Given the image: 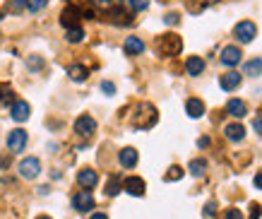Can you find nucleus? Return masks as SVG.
Masks as SVG:
<instances>
[{
    "label": "nucleus",
    "mask_w": 262,
    "mask_h": 219,
    "mask_svg": "<svg viewBox=\"0 0 262 219\" xmlns=\"http://www.w3.org/2000/svg\"><path fill=\"white\" fill-rule=\"evenodd\" d=\"M156 109L151 106V104H140L137 106V113H135V118H132V123H135V128H151L154 123H156Z\"/></svg>",
    "instance_id": "1"
},
{
    "label": "nucleus",
    "mask_w": 262,
    "mask_h": 219,
    "mask_svg": "<svg viewBox=\"0 0 262 219\" xmlns=\"http://www.w3.org/2000/svg\"><path fill=\"white\" fill-rule=\"evenodd\" d=\"M156 48H159L161 55H178L181 48H183V39L178 37V34H164V37H159V41H156Z\"/></svg>",
    "instance_id": "2"
},
{
    "label": "nucleus",
    "mask_w": 262,
    "mask_h": 219,
    "mask_svg": "<svg viewBox=\"0 0 262 219\" xmlns=\"http://www.w3.org/2000/svg\"><path fill=\"white\" fill-rule=\"evenodd\" d=\"M38 174H41V162H38L37 157H27V159H22L19 162V176L22 178H37Z\"/></svg>",
    "instance_id": "3"
},
{
    "label": "nucleus",
    "mask_w": 262,
    "mask_h": 219,
    "mask_svg": "<svg viewBox=\"0 0 262 219\" xmlns=\"http://www.w3.org/2000/svg\"><path fill=\"white\" fill-rule=\"evenodd\" d=\"M233 34H236V39H238L241 44H250V41L255 39V34H258V27L245 19V22H238V24H236Z\"/></svg>",
    "instance_id": "4"
},
{
    "label": "nucleus",
    "mask_w": 262,
    "mask_h": 219,
    "mask_svg": "<svg viewBox=\"0 0 262 219\" xmlns=\"http://www.w3.org/2000/svg\"><path fill=\"white\" fill-rule=\"evenodd\" d=\"M75 132L89 140L94 132H96V121H94L92 116H87V113H84V116H79V118L75 121Z\"/></svg>",
    "instance_id": "5"
},
{
    "label": "nucleus",
    "mask_w": 262,
    "mask_h": 219,
    "mask_svg": "<svg viewBox=\"0 0 262 219\" xmlns=\"http://www.w3.org/2000/svg\"><path fill=\"white\" fill-rule=\"evenodd\" d=\"M79 17H82V10L75 7V5H68V7L63 10V15H60V24H63L65 29L79 27Z\"/></svg>",
    "instance_id": "6"
},
{
    "label": "nucleus",
    "mask_w": 262,
    "mask_h": 219,
    "mask_svg": "<svg viewBox=\"0 0 262 219\" xmlns=\"http://www.w3.org/2000/svg\"><path fill=\"white\" fill-rule=\"evenodd\" d=\"M7 147H10V152H22V149L27 147V130H22V128L10 130V135H7Z\"/></svg>",
    "instance_id": "7"
},
{
    "label": "nucleus",
    "mask_w": 262,
    "mask_h": 219,
    "mask_svg": "<svg viewBox=\"0 0 262 219\" xmlns=\"http://www.w3.org/2000/svg\"><path fill=\"white\" fill-rule=\"evenodd\" d=\"M94 195L89 193V190H79L75 198H73V207H75L77 212H89V210H94Z\"/></svg>",
    "instance_id": "8"
},
{
    "label": "nucleus",
    "mask_w": 262,
    "mask_h": 219,
    "mask_svg": "<svg viewBox=\"0 0 262 219\" xmlns=\"http://www.w3.org/2000/svg\"><path fill=\"white\" fill-rule=\"evenodd\" d=\"M123 190L130 193V195H135V198H142L145 190H147V183L142 181V178H137V176H130V178L123 181Z\"/></svg>",
    "instance_id": "9"
},
{
    "label": "nucleus",
    "mask_w": 262,
    "mask_h": 219,
    "mask_svg": "<svg viewBox=\"0 0 262 219\" xmlns=\"http://www.w3.org/2000/svg\"><path fill=\"white\" fill-rule=\"evenodd\" d=\"M222 63L224 65H228V68H233V65H238L241 63V58H243V53H241V48L238 46H226V48H222Z\"/></svg>",
    "instance_id": "10"
},
{
    "label": "nucleus",
    "mask_w": 262,
    "mask_h": 219,
    "mask_svg": "<svg viewBox=\"0 0 262 219\" xmlns=\"http://www.w3.org/2000/svg\"><path fill=\"white\" fill-rule=\"evenodd\" d=\"M77 183L89 190V188H94V185L99 183V174H96L94 169H82V171H77Z\"/></svg>",
    "instance_id": "11"
},
{
    "label": "nucleus",
    "mask_w": 262,
    "mask_h": 219,
    "mask_svg": "<svg viewBox=\"0 0 262 219\" xmlns=\"http://www.w3.org/2000/svg\"><path fill=\"white\" fill-rule=\"evenodd\" d=\"M186 73L190 77H197V75L205 73V60L200 58V55H190L186 60Z\"/></svg>",
    "instance_id": "12"
},
{
    "label": "nucleus",
    "mask_w": 262,
    "mask_h": 219,
    "mask_svg": "<svg viewBox=\"0 0 262 219\" xmlns=\"http://www.w3.org/2000/svg\"><path fill=\"white\" fill-rule=\"evenodd\" d=\"M29 113H32V109H29V104H27V101H15V104H12V109H10V116H12L17 123H24V121L29 118Z\"/></svg>",
    "instance_id": "13"
},
{
    "label": "nucleus",
    "mask_w": 262,
    "mask_h": 219,
    "mask_svg": "<svg viewBox=\"0 0 262 219\" xmlns=\"http://www.w3.org/2000/svg\"><path fill=\"white\" fill-rule=\"evenodd\" d=\"M118 162H120V166H125V169H132V166L137 164V149H135V147H125V149H120Z\"/></svg>",
    "instance_id": "14"
},
{
    "label": "nucleus",
    "mask_w": 262,
    "mask_h": 219,
    "mask_svg": "<svg viewBox=\"0 0 262 219\" xmlns=\"http://www.w3.org/2000/svg\"><path fill=\"white\" fill-rule=\"evenodd\" d=\"M219 85H222V89L226 91H233L238 85H241V73H236V70H231V73L222 75V80H219Z\"/></svg>",
    "instance_id": "15"
},
{
    "label": "nucleus",
    "mask_w": 262,
    "mask_h": 219,
    "mask_svg": "<svg viewBox=\"0 0 262 219\" xmlns=\"http://www.w3.org/2000/svg\"><path fill=\"white\" fill-rule=\"evenodd\" d=\"M224 135H226V140H231V142H241L245 137V128L241 123H228L224 128Z\"/></svg>",
    "instance_id": "16"
},
{
    "label": "nucleus",
    "mask_w": 262,
    "mask_h": 219,
    "mask_svg": "<svg viewBox=\"0 0 262 219\" xmlns=\"http://www.w3.org/2000/svg\"><path fill=\"white\" fill-rule=\"evenodd\" d=\"M125 53L128 55H140V53H145V41L140 37H128L125 39Z\"/></svg>",
    "instance_id": "17"
},
{
    "label": "nucleus",
    "mask_w": 262,
    "mask_h": 219,
    "mask_svg": "<svg viewBox=\"0 0 262 219\" xmlns=\"http://www.w3.org/2000/svg\"><path fill=\"white\" fill-rule=\"evenodd\" d=\"M226 113L233 116V118H243L245 113H248V106H245V101H241V99H231L226 104Z\"/></svg>",
    "instance_id": "18"
},
{
    "label": "nucleus",
    "mask_w": 262,
    "mask_h": 219,
    "mask_svg": "<svg viewBox=\"0 0 262 219\" xmlns=\"http://www.w3.org/2000/svg\"><path fill=\"white\" fill-rule=\"evenodd\" d=\"M186 111H187V116H190V118H200V116L205 113V104H202V99H187Z\"/></svg>",
    "instance_id": "19"
},
{
    "label": "nucleus",
    "mask_w": 262,
    "mask_h": 219,
    "mask_svg": "<svg viewBox=\"0 0 262 219\" xmlns=\"http://www.w3.org/2000/svg\"><path fill=\"white\" fill-rule=\"evenodd\" d=\"M68 75H70V80H75V82H84V80L89 77L84 65H70V68H68Z\"/></svg>",
    "instance_id": "20"
},
{
    "label": "nucleus",
    "mask_w": 262,
    "mask_h": 219,
    "mask_svg": "<svg viewBox=\"0 0 262 219\" xmlns=\"http://www.w3.org/2000/svg\"><path fill=\"white\" fill-rule=\"evenodd\" d=\"M262 73V58H253V60H248L243 65V75H260Z\"/></svg>",
    "instance_id": "21"
},
{
    "label": "nucleus",
    "mask_w": 262,
    "mask_h": 219,
    "mask_svg": "<svg viewBox=\"0 0 262 219\" xmlns=\"http://www.w3.org/2000/svg\"><path fill=\"white\" fill-rule=\"evenodd\" d=\"M120 190H123V183H120V178H118V176H111V178H109V183H106V190H104V193H106L109 198H113V195H118Z\"/></svg>",
    "instance_id": "22"
},
{
    "label": "nucleus",
    "mask_w": 262,
    "mask_h": 219,
    "mask_svg": "<svg viewBox=\"0 0 262 219\" xmlns=\"http://www.w3.org/2000/svg\"><path fill=\"white\" fill-rule=\"evenodd\" d=\"M187 169H190V174H192V176H202V174L207 171V162H205V159H192Z\"/></svg>",
    "instance_id": "23"
},
{
    "label": "nucleus",
    "mask_w": 262,
    "mask_h": 219,
    "mask_svg": "<svg viewBox=\"0 0 262 219\" xmlns=\"http://www.w3.org/2000/svg\"><path fill=\"white\" fill-rule=\"evenodd\" d=\"M65 39H68V44H79V41L84 39V32H82V27H73V29H68Z\"/></svg>",
    "instance_id": "24"
},
{
    "label": "nucleus",
    "mask_w": 262,
    "mask_h": 219,
    "mask_svg": "<svg viewBox=\"0 0 262 219\" xmlns=\"http://www.w3.org/2000/svg\"><path fill=\"white\" fill-rule=\"evenodd\" d=\"M12 99H15V94H12V89H10V87H2V89H0V106L10 104ZM12 104H15V101H12Z\"/></svg>",
    "instance_id": "25"
},
{
    "label": "nucleus",
    "mask_w": 262,
    "mask_h": 219,
    "mask_svg": "<svg viewBox=\"0 0 262 219\" xmlns=\"http://www.w3.org/2000/svg\"><path fill=\"white\" fill-rule=\"evenodd\" d=\"M128 5H130V10H135V12H142V10L150 7V0H128Z\"/></svg>",
    "instance_id": "26"
},
{
    "label": "nucleus",
    "mask_w": 262,
    "mask_h": 219,
    "mask_svg": "<svg viewBox=\"0 0 262 219\" xmlns=\"http://www.w3.org/2000/svg\"><path fill=\"white\" fill-rule=\"evenodd\" d=\"M46 2H48V0H27V10H29V12H38V10L46 7Z\"/></svg>",
    "instance_id": "27"
},
{
    "label": "nucleus",
    "mask_w": 262,
    "mask_h": 219,
    "mask_svg": "<svg viewBox=\"0 0 262 219\" xmlns=\"http://www.w3.org/2000/svg\"><path fill=\"white\" fill-rule=\"evenodd\" d=\"M181 176H183V169L181 166H171L169 174H166V181H178Z\"/></svg>",
    "instance_id": "28"
},
{
    "label": "nucleus",
    "mask_w": 262,
    "mask_h": 219,
    "mask_svg": "<svg viewBox=\"0 0 262 219\" xmlns=\"http://www.w3.org/2000/svg\"><path fill=\"white\" fill-rule=\"evenodd\" d=\"M224 219H243V215H241V210H236V207H228L226 210Z\"/></svg>",
    "instance_id": "29"
},
{
    "label": "nucleus",
    "mask_w": 262,
    "mask_h": 219,
    "mask_svg": "<svg viewBox=\"0 0 262 219\" xmlns=\"http://www.w3.org/2000/svg\"><path fill=\"white\" fill-rule=\"evenodd\" d=\"M27 65H29V68H34V70H38V68H43V60H41L38 55H32V58L27 60Z\"/></svg>",
    "instance_id": "30"
},
{
    "label": "nucleus",
    "mask_w": 262,
    "mask_h": 219,
    "mask_svg": "<svg viewBox=\"0 0 262 219\" xmlns=\"http://www.w3.org/2000/svg\"><path fill=\"white\" fill-rule=\"evenodd\" d=\"M205 215H207V217H217V202H214V200L205 205Z\"/></svg>",
    "instance_id": "31"
},
{
    "label": "nucleus",
    "mask_w": 262,
    "mask_h": 219,
    "mask_svg": "<svg viewBox=\"0 0 262 219\" xmlns=\"http://www.w3.org/2000/svg\"><path fill=\"white\" fill-rule=\"evenodd\" d=\"M101 91L111 96V94H115V85L113 82H101Z\"/></svg>",
    "instance_id": "32"
},
{
    "label": "nucleus",
    "mask_w": 262,
    "mask_h": 219,
    "mask_svg": "<svg viewBox=\"0 0 262 219\" xmlns=\"http://www.w3.org/2000/svg\"><path fill=\"white\" fill-rule=\"evenodd\" d=\"M164 22H166V24H171V27H176V24H178V22H181V17H178V15H176V12H169V15H166V17H164Z\"/></svg>",
    "instance_id": "33"
},
{
    "label": "nucleus",
    "mask_w": 262,
    "mask_h": 219,
    "mask_svg": "<svg viewBox=\"0 0 262 219\" xmlns=\"http://www.w3.org/2000/svg\"><path fill=\"white\" fill-rule=\"evenodd\" d=\"M260 212H262L260 205H258V202H253V205H250V217H248V219H258V217H260Z\"/></svg>",
    "instance_id": "34"
},
{
    "label": "nucleus",
    "mask_w": 262,
    "mask_h": 219,
    "mask_svg": "<svg viewBox=\"0 0 262 219\" xmlns=\"http://www.w3.org/2000/svg\"><path fill=\"white\" fill-rule=\"evenodd\" d=\"M253 126H255V130H258V135H262V113L255 118V123H253Z\"/></svg>",
    "instance_id": "35"
},
{
    "label": "nucleus",
    "mask_w": 262,
    "mask_h": 219,
    "mask_svg": "<svg viewBox=\"0 0 262 219\" xmlns=\"http://www.w3.org/2000/svg\"><path fill=\"white\" fill-rule=\"evenodd\" d=\"M89 219H109V217H106L104 212H94V215H92V217H89Z\"/></svg>",
    "instance_id": "36"
},
{
    "label": "nucleus",
    "mask_w": 262,
    "mask_h": 219,
    "mask_svg": "<svg viewBox=\"0 0 262 219\" xmlns=\"http://www.w3.org/2000/svg\"><path fill=\"white\" fill-rule=\"evenodd\" d=\"M197 145H200V147H207V145H209V137H200V140H197Z\"/></svg>",
    "instance_id": "37"
},
{
    "label": "nucleus",
    "mask_w": 262,
    "mask_h": 219,
    "mask_svg": "<svg viewBox=\"0 0 262 219\" xmlns=\"http://www.w3.org/2000/svg\"><path fill=\"white\" fill-rule=\"evenodd\" d=\"M255 185H258V188H262V171L255 176Z\"/></svg>",
    "instance_id": "38"
},
{
    "label": "nucleus",
    "mask_w": 262,
    "mask_h": 219,
    "mask_svg": "<svg viewBox=\"0 0 262 219\" xmlns=\"http://www.w3.org/2000/svg\"><path fill=\"white\" fill-rule=\"evenodd\" d=\"M10 164V159H7V157H0V166H7Z\"/></svg>",
    "instance_id": "39"
},
{
    "label": "nucleus",
    "mask_w": 262,
    "mask_h": 219,
    "mask_svg": "<svg viewBox=\"0 0 262 219\" xmlns=\"http://www.w3.org/2000/svg\"><path fill=\"white\" fill-rule=\"evenodd\" d=\"M96 2H99V5H111L113 0H96Z\"/></svg>",
    "instance_id": "40"
},
{
    "label": "nucleus",
    "mask_w": 262,
    "mask_h": 219,
    "mask_svg": "<svg viewBox=\"0 0 262 219\" xmlns=\"http://www.w3.org/2000/svg\"><path fill=\"white\" fill-rule=\"evenodd\" d=\"M37 219H51V217H48V215H41V217H37Z\"/></svg>",
    "instance_id": "41"
}]
</instances>
